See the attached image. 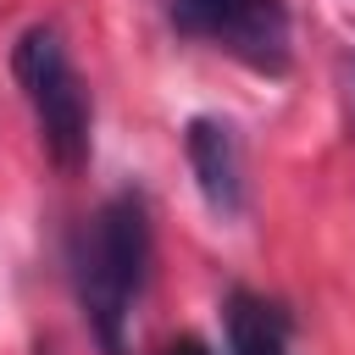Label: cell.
Returning a JSON list of instances; mask_svg holds the SVG:
<instances>
[{"label": "cell", "mask_w": 355, "mask_h": 355, "mask_svg": "<svg viewBox=\"0 0 355 355\" xmlns=\"http://www.w3.org/2000/svg\"><path fill=\"white\" fill-rule=\"evenodd\" d=\"M344 100H349V116H355V55H344Z\"/></svg>", "instance_id": "52a82bcc"}, {"label": "cell", "mask_w": 355, "mask_h": 355, "mask_svg": "<svg viewBox=\"0 0 355 355\" xmlns=\"http://www.w3.org/2000/svg\"><path fill=\"white\" fill-rule=\"evenodd\" d=\"M161 355H216V349H211L205 338H194V333H183V338H172V344H166Z\"/></svg>", "instance_id": "8992f818"}, {"label": "cell", "mask_w": 355, "mask_h": 355, "mask_svg": "<svg viewBox=\"0 0 355 355\" xmlns=\"http://www.w3.org/2000/svg\"><path fill=\"white\" fill-rule=\"evenodd\" d=\"M11 78L33 111V128H39V144L44 155L61 166V172H78L89 166V150H94V100H89V83L61 39L55 22H33L17 33L11 44Z\"/></svg>", "instance_id": "7a4b0ae2"}, {"label": "cell", "mask_w": 355, "mask_h": 355, "mask_svg": "<svg viewBox=\"0 0 355 355\" xmlns=\"http://www.w3.org/2000/svg\"><path fill=\"white\" fill-rule=\"evenodd\" d=\"M183 155H189L194 189L211 205V216H239L244 211V144H239V128L227 116H216V111H200L183 128Z\"/></svg>", "instance_id": "277c9868"}, {"label": "cell", "mask_w": 355, "mask_h": 355, "mask_svg": "<svg viewBox=\"0 0 355 355\" xmlns=\"http://www.w3.org/2000/svg\"><path fill=\"white\" fill-rule=\"evenodd\" d=\"M222 327H227V355H288L294 311L272 294L233 288L222 305Z\"/></svg>", "instance_id": "5b68a950"}, {"label": "cell", "mask_w": 355, "mask_h": 355, "mask_svg": "<svg viewBox=\"0 0 355 355\" xmlns=\"http://www.w3.org/2000/svg\"><path fill=\"white\" fill-rule=\"evenodd\" d=\"M178 33L222 50L227 61L283 78L294 61V17L283 0H166Z\"/></svg>", "instance_id": "3957f363"}, {"label": "cell", "mask_w": 355, "mask_h": 355, "mask_svg": "<svg viewBox=\"0 0 355 355\" xmlns=\"http://www.w3.org/2000/svg\"><path fill=\"white\" fill-rule=\"evenodd\" d=\"M155 266V216L144 189L105 194L67 239V277L78 316L100 355H133V311Z\"/></svg>", "instance_id": "6da1fadb"}]
</instances>
